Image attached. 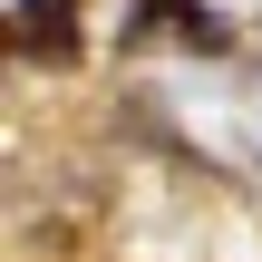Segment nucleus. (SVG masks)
<instances>
[{"instance_id":"1","label":"nucleus","mask_w":262,"mask_h":262,"mask_svg":"<svg viewBox=\"0 0 262 262\" xmlns=\"http://www.w3.org/2000/svg\"><path fill=\"white\" fill-rule=\"evenodd\" d=\"M19 49L29 58H68L78 49V0H19Z\"/></svg>"}]
</instances>
